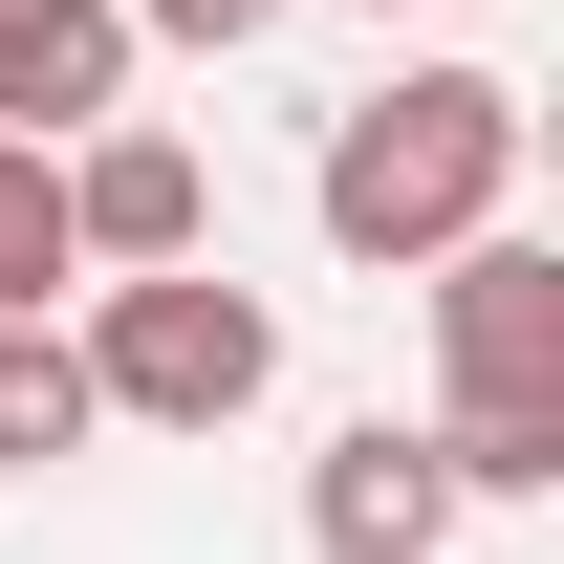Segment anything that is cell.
<instances>
[{"mask_svg":"<svg viewBox=\"0 0 564 564\" xmlns=\"http://www.w3.org/2000/svg\"><path fill=\"white\" fill-rule=\"evenodd\" d=\"M87 109H131V0H0V131L66 152Z\"/></svg>","mask_w":564,"mask_h":564,"instance_id":"obj_6","label":"cell"},{"mask_svg":"<svg viewBox=\"0 0 564 564\" xmlns=\"http://www.w3.org/2000/svg\"><path fill=\"white\" fill-rule=\"evenodd\" d=\"M66 348H87V391H109V434H239L282 391V304L217 282V239H196V261H109Z\"/></svg>","mask_w":564,"mask_h":564,"instance_id":"obj_3","label":"cell"},{"mask_svg":"<svg viewBox=\"0 0 564 564\" xmlns=\"http://www.w3.org/2000/svg\"><path fill=\"white\" fill-rule=\"evenodd\" d=\"M282 0H131V44H261Z\"/></svg>","mask_w":564,"mask_h":564,"instance_id":"obj_9","label":"cell"},{"mask_svg":"<svg viewBox=\"0 0 564 564\" xmlns=\"http://www.w3.org/2000/svg\"><path fill=\"white\" fill-rule=\"evenodd\" d=\"M44 282H87V239H66V152H44V131H0V326H22Z\"/></svg>","mask_w":564,"mask_h":564,"instance_id":"obj_8","label":"cell"},{"mask_svg":"<svg viewBox=\"0 0 564 564\" xmlns=\"http://www.w3.org/2000/svg\"><path fill=\"white\" fill-rule=\"evenodd\" d=\"M66 239H87V282H109V261H196V239H217L196 131H131V109H87V131H66Z\"/></svg>","mask_w":564,"mask_h":564,"instance_id":"obj_4","label":"cell"},{"mask_svg":"<svg viewBox=\"0 0 564 564\" xmlns=\"http://www.w3.org/2000/svg\"><path fill=\"white\" fill-rule=\"evenodd\" d=\"M304 543L326 564H456V456L391 413H348L326 456H304Z\"/></svg>","mask_w":564,"mask_h":564,"instance_id":"obj_5","label":"cell"},{"mask_svg":"<svg viewBox=\"0 0 564 564\" xmlns=\"http://www.w3.org/2000/svg\"><path fill=\"white\" fill-rule=\"evenodd\" d=\"M348 22H391V0H348Z\"/></svg>","mask_w":564,"mask_h":564,"instance_id":"obj_10","label":"cell"},{"mask_svg":"<svg viewBox=\"0 0 564 564\" xmlns=\"http://www.w3.org/2000/svg\"><path fill=\"white\" fill-rule=\"evenodd\" d=\"M87 434H109V391H87V348L22 304V326H0V478H44V456H87Z\"/></svg>","mask_w":564,"mask_h":564,"instance_id":"obj_7","label":"cell"},{"mask_svg":"<svg viewBox=\"0 0 564 564\" xmlns=\"http://www.w3.org/2000/svg\"><path fill=\"white\" fill-rule=\"evenodd\" d=\"M499 196H521V87L499 66H391V87L326 109V152H304L326 261H456Z\"/></svg>","mask_w":564,"mask_h":564,"instance_id":"obj_1","label":"cell"},{"mask_svg":"<svg viewBox=\"0 0 564 564\" xmlns=\"http://www.w3.org/2000/svg\"><path fill=\"white\" fill-rule=\"evenodd\" d=\"M434 456L456 499H564V261L521 217L434 261Z\"/></svg>","mask_w":564,"mask_h":564,"instance_id":"obj_2","label":"cell"}]
</instances>
